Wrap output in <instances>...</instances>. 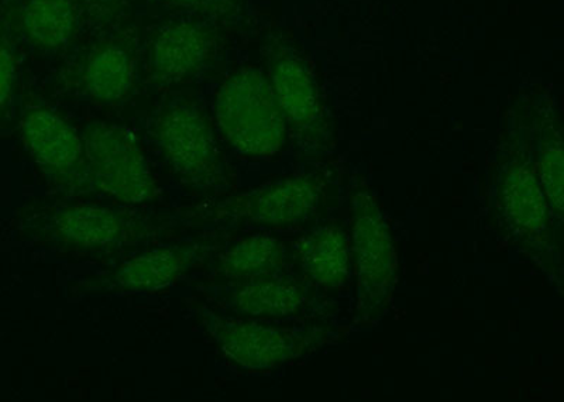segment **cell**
I'll use <instances>...</instances> for the list:
<instances>
[{"instance_id": "1", "label": "cell", "mask_w": 564, "mask_h": 402, "mask_svg": "<svg viewBox=\"0 0 564 402\" xmlns=\"http://www.w3.org/2000/svg\"><path fill=\"white\" fill-rule=\"evenodd\" d=\"M492 226L508 248L531 260L562 293V235L539 180L531 122H520L498 153L492 171Z\"/></svg>"}, {"instance_id": "2", "label": "cell", "mask_w": 564, "mask_h": 402, "mask_svg": "<svg viewBox=\"0 0 564 402\" xmlns=\"http://www.w3.org/2000/svg\"><path fill=\"white\" fill-rule=\"evenodd\" d=\"M171 222L129 206L48 199L29 210L35 243L74 258H110L158 238Z\"/></svg>"}, {"instance_id": "3", "label": "cell", "mask_w": 564, "mask_h": 402, "mask_svg": "<svg viewBox=\"0 0 564 402\" xmlns=\"http://www.w3.org/2000/svg\"><path fill=\"white\" fill-rule=\"evenodd\" d=\"M200 324L221 354L241 369L270 371L308 358L341 339L327 318L269 320L229 318L200 309Z\"/></svg>"}, {"instance_id": "4", "label": "cell", "mask_w": 564, "mask_h": 402, "mask_svg": "<svg viewBox=\"0 0 564 402\" xmlns=\"http://www.w3.org/2000/svg\"><path fill=\"white\" fill-rule=\"evenodd\" d=\"M349 226L352 275L356 279L355 326L376 324L390 308L400 258L390 220L366 181H352Z\"/></svg>"}, {"instance_id": "5", "label": "cell", "mask_w": 564, "mask_h": 402, "mask_svg": "<svg viewBox=\"0 0 564 402\" xmlns=\"http://www.w3.org/2000/svg\"><path fill=\"white\" fill-rule=\"evenodd\" d=\"M329 180L324 174H292L247 193L230 195L210 206L186 213L193 224H218L265 230L310 229L327 213Z\"/></svg>"}, {"instance_id": "6", "label": "cell", "mask_w": 564, "mask_h": 402, "mask_svg": "<svg viewBox=\"0 0 564 402\" xmlns=\"http://www.w3.org/2000/svg\"><path fill=\"white\" fill-rule=\"evenodd\" d=\"M214 113L220 134L243 157L271 160L289 148V126L263 69L246 65L228 75Z\"/></svg>"}, {"instance_id": "7", "label": "cell", "mask_w": 564, "mask_h": 402, "mask_svg": "<svg viewBox=\"0 0 564 402\" xmlns=\"http://www.w3.org/2000/svg\"><path fill=\"white\" fill-rule=\"evenodd\" d=\"M267 77L302 155L317 157L334 152V120L314 67L290 40L271 36L265 44Z\"/></svg>"}, {"instance_id": "8", "label": "cell", "mask_w": 564, "mask_h": 402, "mask_svg": "<svg viewBox=\"0 0 564 402\" xmlns=\"http://www.w3.org/2000/svg\"><path fill=\"white\" fill-rule=\"evenodd\" d=\"M153 133L165 163L180 183L203 191L235 184L214 126L196 100L176 98L165 105L155 119Z\"/></svg>"}, {"instance_id": "9", "label": "cell", "mask_w": 564, "mask_h": 402, "mask_svg": "<svg viewBox=\"0 0 564 402\" xmlns=\"http://www.w3.org/2000/svg\"><path fill=\"white\" fill-rule=\"evenodd\" d=\"M80 134L95 194L129 206L148 204L160 197L161 191L148 159L128 129L94 122Z\"/></svg>"}, {"instance_id": "10", "label": "cell", "mask_w": 564, "mask_h": 402, "mask_svg": "<svg viewBox=\"0 0 564 402\" xmlns=\"http://www.w3.org/2000/svg\"><path fill=\"white\" fill-rule=\"evenodd\" d=\"M226 243L224 235H215L144 251L104 273L74 281L69 293L75 296L118 295L165 289Z\"/></svg>"}, {"instance_id": "11", "label": "cell", "mask_w": 564, "mask_h": 402, "mask_svg": "<svg viewBox=\"0 0 564 402\" xmlns=\"http://www.w3.org/2000/svg\"><path fill=\"white\" fill-rule=\"evenodd\" d=\"M20 134L50 187L64 198L95 194L88 175L83 134L45 105H35L20 120Z\"/></svg>"}, {"instance_id": "12", "label": "cell", "mask_w": 564, "mask_h": 402, "mask_svg": "<svg viewBox=\"0 0 564 402\" xmlns=\"http://www.w3.org/2000/svg\"><path fill=\"white\" fill-rule=\"evenodd\" d=\"M219 303L235 315L269 320L327 318L335 305L291 270L231 283Z\"/></svg>"}, {"instance_id": "13", "label": "cell", "mask_w": 564, "mask_h": 402, "mask_svg": "<svg viewBox=\"0 0 564 402\" xmlns=\"http://www.w3.org/2000/svg\"><path fill=\"white\" fill-rule=\"evenodd\" d=\"M218 34L208 24L176 20L164 24L150 44L151 83L176 85L198 77L214 59Z\"/></svg>"}, {"instance_id": "14", "label": "cell", "mask_w": 564, "mask_h": 402, "mask_svg": "<svg viewBox=\"0 0 564 402\" xmlns=\"http://www.w3.org/2000/svg\"><path fill=\"white\" fill-rule=\"evenodd\" d=\"M291 260V271L322 293L347 289L352 280L349 226L341 220H321L292 240Z\"/></svg>"}, {"instance_id": "15", "label": "cell", "mask_w": 564, "mask_h": 402, "mask_svg": "<svg viewBox=\"0 0 564 402\" xmlns=\"http://www.w3.org/2000/svg\"><path fill=\"white\" fill-rule=\"evenodd\" d=\"M135 80V54L122 39L100 43L79 64L70 83L89 102L113 107L130 97Z\"/></svg>"}, {"instance_id": "16", "label": "cell", "mask_w": 564, "mask_h": 402, "mask_svg": "<svg viewBox=\"0 0 564 402\" xmlns=\"http://www.w3.org/2000/svg\"><path fill=\"white\" fill-rule=\"evenodd\" d=\"M292 240L271 232H256L226 243L209 265L212 278L239 283L291 270Z\"/></svg>"}, {"instance_id": "17", "label": "cell", "mask_w": 564, "mask_h": 402, "mask_svg": "<svg viewBox=\"0 0 564 402\" xmlns=\"http://www.w3.org/2000/svg\"><path fill=\"white\" fill-rule=\"evenodd\" d=\"M533 157L545 189L553 218L563 228L564 218V150L561 118L552 104L538 100L531 118Z\"/></svg>"}, {"instance_id": "18", "label": "cell", "mask_w": 564, "mask_h": 402, "mask_svg": "<svg viewBox=\"0 0 564 402\" xmlns=\"http://www.w3.org/2000/svg\"><path fill=\"white\" fill-rule=\"evenodd\" d=\"M78 12L75 0H28L22 12L24 36L45 53L62 52L73 42Z\"/></svg>"}, {"instance_id": "19", "label": "cell", "mask_w": 564, "mask_h": 402, "mask_svg": "<svg viewBox=\"0 0 564 402\" xmlns=\"http://www.w3.org/2000/svg\"><path fill=\"white\" fill-rule=\"evenodd\" d=\"M18 77V57L12 42L0 34V113L12 99Z\"/></svg>"}, {"instance_id": "20", "label": "cell", "mask_w": 564, "mask_h": 402, "mask_svg": "<svg viewBox=\"0 0 564 402\" xmlns=\"http://www.w3.org/2000/svg\"><path fill=\"white\" fill-rule=\"evenodd\" d=\"M165 2L184 9H205L210 7L212 3L218 2V0H165Z\"/></svg>"}, {"instance_id": "21", "label": "cell", "mask_w": 564, "mask_h": 402, "mask_svg": "<svg viewBox=\"0 0 564 402\" xmlns=\"http://www.w3.org/2000/svg\"><path fill=\"white\" fill-rule=\"evenodd\" d=\"M83 2L87 3L89 8L106 9L113 7L118 0H83Z\"/></svg>"}]
</instances>
